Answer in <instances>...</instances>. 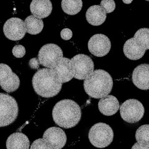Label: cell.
Listing matches in <instances>:
<instances>
[{"instance_id": "1", "label": "cell", "mask_w": 149, "mask_h": 149, "mask_svg": "<svg viewBox=\"0 0 149 149\" xmlns=\"http://www.w3.org/2000/svg\"><path fill=\"white\" fill-rule=\"evenodd\" d=\"M55 124L65 129L75 127L80 123L81 110L80 106L72 100H63L56 104L52 110Z\"/></svg>"}, {"instance_id": "2", "label": "cell", "mask_w": 149, "mask_h": 149, "mask_svg": "<svg viewBox=\"0 0 149 149\" xmlns=\"http://www.w3.org/2000/svg\"><path fill=\"white\" fill-rule=\"evenodd\" d=\"M32 86L37 95L48 98L57 96L61 91L62 83L60 82L52 68H41L32 78Z\"/></svg>"}, {"instance_id": "3", "label": "cell", "mask_w": 149, "mask_h": 149, "mask_svg": "<svg viewBox=\"0 0 149 149\" xmlns=\"http://www.w3.org/2000/svg\"><path fill=\"white\" fill-rule=\"evenodd\" d=\"M113 86V80L109 73L98 69L93 71L84 80L83 87L86 94L93 98L101 99L108 96Z\"/></svg>"}, {"instance_id": "4", "label": "cell", "mask_w": 149, "mask_h": 149, "mask_svg": "<svg viewBox=\"0 0 149 149\" xmlns=\"http://www.w3.org/2000/svg\"><path fill=\"white\" fill-rule=\"evenodd\" d=\"M18 112L16 100L8 94L0 93V127L8 126L15 122Z\"/></svg>"}, {"instance_id": "5", "label": "cell", "mask_w": 149, "mask_h": 149, "mask_svg": "<svg viewBox=\"0 0 149 149\" xmlns=\"http://www.w3.org/2000/svg\"><path fill=\"white\" fill-rule=\"evenodd\" d=\"M88 139L93 146L104 148L109 146L114 139V132L109 125L100 123L93 125L89 130Z\"/></svg>"}, {"instance_id": "6", "label": "cell", "mask_w": 149, "mask_h": 149, "mask_svg": "<svg viewBox=\"0 0 149 149\" xmlns=\"http://www.w3.org/2000/svg\"><path fill=\"white\" fill-rule=\"evenodd\" d=\"M145 113V109L139 101L129 99L120 106V114L122 119L128 123L134 124L141 120Z\"/></svg>"}, {"instance_id": "7", "label": "cell", "mask_w": 149, "mask_h": 149, "mask_svg": "<svg viewBox=\"0 0 149 149\" xmlns=\"http://www.w3.org/2000/svg\"><path fill=\"white\" fill-rule=\"evenodd\" d=\"M70 60L74 78L77 80H85L94 71V63L89 56L78 54Z\"/></svg>"}, {"instance_id": "8", "label": "cell", "mask_w": 149, "mask_h": 149, "mask_svg": "<svg viewBox=\"0 0 149 149\" xmlns=\"http://www.w3.org/2000/svg\"><path fill=\"white\" fill-rule=\"evenodd\" d=\"M62 58H63L62 49L54 44L44 45L40 49L38 54L40 65L49 68H54Z\"/></svg>"}, {"instance_id": "9", "label": "cell", "mask_w": 149, "mask_h": 149, "mask_svg": "<svg viewBox=\"0 0 149 149\" xmlns=\"http://www.w3.org/2000/svg\"><path fill=\"white\" fill-rule=\"evenodd\" d=\"M0 85L7 93L16 91L20 85V80L8 65L0 64Z\"/></svg>"}, {"instance_id": "10", "label": "cell", "mask_w": 149, "mask_h": 149, "mask_svg": "<svg viewBox=\"0 0 149 149\" xmlns=\"http://www.w3.org/2000/svg\"><path fill=\"white\" fill-rule=\"evenodd\" d=\"M4 34L11 40H19L26 34L24 22L18 17H11L4 23L3 26Z\"/></svg>"}, {"instance_id": "11", "label": "cell", "mask_w": 149, "mask_h": 149, "mask_svg": "<svg viewBox=\"0 0 149 149\" xmlns=\"http://www.w3.org/2000/svg\"><path fill=\"white\" fill-rule=\"evenodd\" d=\"M88 50L96 57H101L108 54L111 48V43L106 36L97 34L93 36L88 41Z\"/></svg>"}, {"instance_id": "12", "label": "cell", "mask_w": 149, "mask_h": 149, "mask_svg": "<svg viewBox=\"0 0 149 149\" xmlns=\"http://www.w3.org/2000/svg\"><path fill=\"white\" fill-rule=\"evenodd\" d=\"M43 139L48 143L50 149H60L67 142V136L60 127H52L47 129L44 133Z\"/></svg>"}, {"instance_id": "13", "label": "cell", "mask_w": 149, "mask_h": 149, "mask_svg": "<svg viewBox=\"0 0 149 149\" xmlns=\"http://www.w3.org/2000/svg\"><path fill=\"white\" fill-rule=\"evenodd\" d=\"M132 80L134 85L140 90H149V64L139 65L135 68Z\"/></svg>"}, {"instance_id": "14", "label": "cell", "mask_w": 149, "mask_h": 149, "mask_svg": "<svg viewBox=\"0 0 149 149\" xmlns=\"http://www.w3.org/2000/svg\"><path fill=\"white\" fill-rule=\"evenodd\" d=\"M52 69L58 81L62 83L70 81L74 77L71 60L68 58H62Z\"/></svg>"}, {"instance_id": "15", "label": "cell", "mask_w": 149, "mask_h": 149, "mask_svg": "<svg viewBox=\"0 0 149 149\" xmlns=\"http://www.w3.org/2000/svg\"><path fill=\"white\" fill-rule=\"evenodd\" d=\"M30 10L34 16L40 19L45 18L52 11V4L50 0H32Z\"/></svg>"}, {"instance_id": "16", "label": "cell", "mask_w": 149, "mask_h": 149, "mask_svg": "<svg viewBox=\"0 0 149 149\" xmlns=\"http://www.w3.org/2000/svg\"><path fill=\"white\" fill-rule=\"evenodd\" d=\"M100 113L104 116H110L115 114L119 109V102L113 95H108L102 97L98 102Z\"/></svg>"}, {"instance_id": "17", "label": "cell", "mask_w": 149, "mask_h": 149, "mask_svg": "<svg viewBox=\"0 0 149 149\" xmlns=\"http://www.w3.org/2000/svg\"><path fill=\"white\" fill-rule=\"evenodd\" d=\"M106 14L103 7L101 5H94L88 9L86 18L91 25L98 26L103 24L106 21Z\"/></svg>"}, {"instance_id": "18", "label": "cell", "mask_w": 149, "mask_h": 149, "mask_svg": "<svg viewBox=\"0 0 149 149\" xmlns=\"http://www.w3.org/2000/svg\"><path fill=\"white\" fill-rule=\"evenodd\" d=\"M123 52L125 57L129 59L137 60L143 57L146 50L141 47L132 37L125 42L123 47Z\"/></svg>"}, {"instance_id": "19", "label": "cell", "mask_w": 149, "mask_h": 149, "mask_svg": "<svg viewBox=\"0 0 149 149\" xmlns=\"http://www.w3.org/2000/svg\"><path fill=\"white\" fill-rule=\"evenodd\" d=\"M6 148L8 149L30 148V142L25 134L21 132H15L9 136L6 141Z\"/></svg>"}, {"instance_id": "20", "label": "cell", "mask_w": 149, "mask_h": 149, "mask_svg": "<svg viewBox=\"0 0 149 149\" xmlns=\"http://www.w3.org/2000/svg\"><path fill=\"white\" fill-rule=\"evenodd\" d=\"M26 32L32 35H37L42 31L44 22L42 19L38 18L34 15H31L26 18L24 21Z\"/></svg>"}, {"instance_id": "21", "label": "cell", "mask_w": 149, "mask_h": 149, "mask_svg": "<svg viewBox=\"0 0 149 149\" xmlns=\"http://www.w3.org/2000/svg\"><path fill=\"white\" fill-rule=\"evenodd\" d=\"M82 0H62V8L64 13L68 15H75L81 10Z\"/></svg>"}, {"instance_id": "22", "label": "cell", "mask_w": 149, "mask_h": 149, "mask_svg": "<svg viewBox=\"0 0 149 149\" xmlns=\"http://www.w3.org/2000/svg\"><path fill=\"white\" fill-rule=\"evenodd\" d=\"M134 38L137 43L145 50L149 49V29L141 28L134 34Z\"/></svg>"}, {"instance_id": "23", "label": "cell", "mask_w": 149, "mask_h": 149, "mask_svg": "<svg viewBox=\"0 0 149 149\" xmlns=\"http://www.w3.org/2000/svg\"><path fill=\"white\" fill-rule=\"evenodd\" d=\"M136 139L137 142L149 145V125L146 124L139 127L136 133Z\"/></svg>"}, {"instance_id": "24", "label": "cell", "mask_w": 149, "mask_h": 149, "mask_svg": "<svg viewBox=\"0 0 149 149\" xmlns=\"http://www.w3.org/2000/svg\"><path fill=\"white\" fill-rule=\"evenodd\" d=\"M100 5L103 7L106 13L113 12L116 8V3L114 0H102Z\"/></svg>"}, {"instance_id": "25", "label": "cell", "mask_w": 149, "mask_h": 149, "mask_svg": "<svg viewBox=\"0 0 149 149\" xmlns=\"http://www.w3.org/2000/svg\"><path fill=\"white\" fill-rule=\"evenodd\" d=\"M31 149L34 148H45L50 149L48 143L44 139H39L34 141L30 147Z\"/></svg>"}, {"instance_id": "26", "label": "cell", "mask_w": 149, "mask_h": 149, "mask_svg": "<svg viewBox=\"0 0 149 149\" xmlns=\"http://www.w3.org/2000/svg\"><path fill=\"white\" fill-rule=\"evenodd\" d=\"M13 55L16 58H22L26 54V49L21 45H16L14 47L12 50Z\"/></svg>"}, {"instance_id": "27", "label": "cell", "mask_w": 149, "mask_h": 149, "mask_svg": "<svg viewBox=\"0 0 149 149\" xmlns=\"http://www.w3.org/2000/svg\"><path fill=\"white\" fill-rule=\"evenodd\" d=\"M72 31H71V29H68V28H65L60 32V36H61L62 39L65 40H70L72 37Z\"/></svg>"}, {"instance_id": "28", "label": "cell", "mask_w": 149, "mask_h": 149, "mask_svg": "<svg viewBox=\"0 0 149 149\" xmlns=\"http://www.w3.org/2000/svg\"><path fill=\"white\" fill-rule=\"evenodd\" d=\"M40 62L39 58L37 59L36 58H31L30 60V61L29 62V65L30 68L32 69H38L39 68V65H40Z\"/></svg>"}, {"instance_id": "29", "label": "cell", "mask_w": 149, "mask_h": 149, "mask_svg": "<svg viewBox=\"0 0 149 149\" xmlns=\"http://www.w3.org/2000/svg\"><path fill=\"white\" fill-rule=\"evenodd\" d=\"M132 149L134 148H139V149H149V145L146 143H139L137 142L135 143L132 147Z\"/></svg>"}, {"instance_id": "30", "label": "cell", "mask_w": 149, "mask_h": 149, "mask_svg": "<svg viewBox=\"0 0 149 149\" xmlns=\"http://www.w3.org/2000/svg\"><path fill=\"white\" fill-rule=\"evenodd\" d=\"M133 0H123V1L125 4H130L132 2Z\"/></svg>"}, {"instance_id": "31", "label": "cell", "mask_w": 149, "mask_h": 149, "mask_svg": "<svg viewBox=\"0 0 149 149\" xmlns=\"http://www.w3.org/2000/svg\"><path fill=\"white\" fill-rule=\"evenodd\" d=\"M146 1H149V0H146Z\"/></svg>"}]
</instances>
